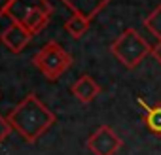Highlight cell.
I'll use <instances>...</instances> for the list:
<instances>
[{
  "label": "cell",
  "mask_w": 161,
  "mask_h": 155,
  "mask_svg": "<svg viewBox=\"0 0 161 155\" xmlns=\"http://www.w3.org/2000/svg\"><path fill=\"white\" fill-rule=\"evenodd\" d=\"M136 102L142 106L144 127L153 136H161V102H144L142 99H136Z\"/></svg>",
  "instance_id": "cell-9"
},
{
  "label": "cell",
  "mask_w": 161,
  "mask_h": 155,
  "mask_svg": "<svg viewBox=\"0 0 161 155\" xmlns=\"http://www.w3.org/2000/svg\"><path fill=\"white\" fill-rule=\"evenodd\" d=\"M144 27L150 34L155 36V40H161V2L144 17Z\"/></svg>",
  "instance_id": "cell-12"
},
{
  "label": "cell",
  "mask_w": 161,
  "mask_h": 155,
  "mask_svg": "<svg viewBox=\"0 0 161 155\" xmlns=\"http://www.w3.org/2000/svg\"><path fill=\"white\" fill-rule=\"evenodd\" d=\"M89 25H91L89 19L78 15V13H72V15L64 21V30H66L72 38L78 40V38H82V36L89 30Z\"/></svg>",
  "instance_id": "cell-11"
},
{
  "label": "cell",
  "mask_w": 161,
  "mask_h": 155,
  "mask_svg": "<svg viewBox=\"0 0 161 155\" xmlns=\"http://www.w3.org/2000/svg\"><path fill=\"white\" fill-rule=\"evenodd\" d=\"M152 57L161 64V40H157L155 45H152Z\"/></svg>",
  "instance_id": "cell-14"
},
{
  "label": "cell",
  "mask_w": 161,
  "mask_h": 155,
  "mask_svg": "<svg viewBox=\"0 0 161 155\" xmlns=\"http://www.w3.org/2000/svg\"><path fill=\"white\" fill-rule=\"evenodd\" d=\"M8 121L25 142L34 144L51 129V125L55 123V114L34 93H29L10 112Z\"/></svg>",
  "instance_id": "cell-1"
},
{
  "label": "cell",
  "mask_w": 161,
  "mask_h": 155,
  "mask_svg": "<svg viewBox=\"0 0 161 155\" xmlns=\"http://www.w3.org/2000/svg\"><path fill=\"white\" fill-rule=\"evenodd\" d=\"M110 51L125 68L133 70L148 55H152V45L133 27H129L110 44Z\"/></svg>",
  "instance_id": "cell-2"
},
{
  "label": "cell",
  "mask_w": 161,
  "mask_h": 155,
  "mask_svg": "<svg viewBox=\"0 0 161 155\" xmlns=\"http://www.w3.org/2000/svg\"><path fill=\"white\" fill-rule=\"evenodd\" d=\"M49 15H51V13H47V12H44V10H34V12H31V13L23 19L21 25L34 36V34H40V32L47 27Z\"/></svg>",
  "instance_id": "cell-10"
},
{
  "label": "cell",
  "mask_w": 161,
  "mask_h": 155,
  "mask_svg": "<svg viewBox=\"0 0 161 155\" xmlns=\"http://www.w3.org/2000/svg\"><path fill=\"white\" fill-rule=\"evenodd\" d=\"M61 2L72 12V13H78L86 19H95L112 0H61Z\"/></svg>",
  "instance_id": "cell-7"
},
{
  "label": "cell",
  "mask_w": 161,
  "mask_h": 155,
  "mask_svg": "<svg viewBox=\"0 0 161 155\" xmlns=\"http://www.w3.org/2000/svg\"><path fill=\"white\" fill-rule=\"evenodd\" d=\"M70 93H72L80 102H82V104H89V102H93V100L99 97L101 85L93 80L89 74H84V76H80L78 80L72 83Z\"/></svg>",
  "instance_id": "cell-8"
},
{
  "label": "cell",
  "mask_w": 161,
  "mask_h": 155,
  "mask_svg": "<svg viewBox=\"0 0 161 155\" xmlns=\"http://www.w3.org/2000/svg\"><path fill=\"white\" fill-rule=\"evenodd\" d=\"M32 64L47 78V80L55 82L72 66V55L59 42H47L32 57Z\"/></svg>",
  "instance_id": "cell-3"
},
{
  "label": "cell",
  "mask_w": 161,
  "mask_h": 155,
  "mask_svg": "<svg viewBox=\"0 0 161 155\" xmlns=\"http://www.w3.org/2000/svg\"><path fill=\"white\" fill-rule=\"evenodd\" d=\"M32 40V34L21 25V23H10V27L0 34V42H2L12 53H21Z\"/></svg>",
  "instance_id": "cell-5"
},
{
  "label": "cell",
  "mask_w": 161,
  "mask_h": 155,
  "mask_svg": "<svg viewBox=\"0 0 161 155\" xmlns=\"http://www.w3.org/2000/svg\"><path fill=\"white\" fill-rule=\"evenodd\" d=\"M34 10H44L47 13H53L49 0H14L6 17H10L12 23H23V19Z\"/></svg>",
  "instance_id": "cell-6"
},
{
  "label": "cell",
  "mask_w": 161,
  "mask_h": 155,
  "mask_svg": "<svg viewBox=\"0 0 161 155\" xmlns=\"http://www.w3.org/2000/svg\"><path fill=\"white\" fill-rule=\"evenodd\" d=\"M12 2H14V0H0V17L8 15V10H10Z\"/></svg>",
  "instance_id": "cell-15"
},
{
  "label": "cell",
  "mask_w": 161,
  "mask_h": 155,
  "mask_svg": "<svg viewBox=\"0 0 161 155\" xmlns=\"http://www.w3.org/2000/svg\"><path fill=\"white\" fill-rule=\"evenodd\" d=\"M12 131H14V129H12L10 121H8V117L0 115V142H4V140L10 136V132H12Z\"/></svg>",
  "instance_id": "cell-13"
},
{
  "label": "cell",
  "mask_w": 161,
  "mask_h": 155,
  "mask_svg": "<svg viewBox=\"0 0 161 155\" xmlns=\"http://www.w3.org/2000/svg\"><path fill=\"white\" fill-rule=\"evenodd\" d=\"M86 146H87V149H89L91 153H95V155H116V153L119 151V147L123 146V142H121V138L114 132L112 127L101 125V127H97V129L89 134Z\"/></svg>",
  "instance_id": "cell-4"
}]
</instances>
